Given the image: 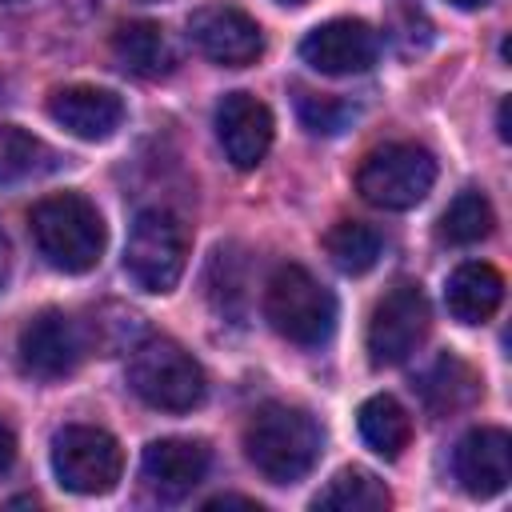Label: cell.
Masks as SVG:
<instances>
[{
	"label": "cell",
	"mask_w": 512,
	"mask_h": 512,
	"mask_svg": "<svg viewBox=\"0 0 512 512\" xmlns=\"http://www.w3.org/2000/svg\"><path fill=\"white\" fill-rule=\"evenodd\" d=\"M320 448H324L320 424L292 404H264L244 424V452L268 484L304 480L316 468Z\"/></svg>",
	"instance_id": "cell-1"
},
{
	"label": "cell",
	"mask_w": 512,
	"mask_h": 512,
	"mask_svg": "<svg viewBox=\"0 0 512 512\" xmlns=\"http://www.w3.org/2000/svg\"><path fill=\"white\" fill-rule=\"evenodd\" d=\"M28 228H32L40 256L68 276L92 272L104 256V240H108L104 220L96 204L84 200L80 192H56V196L36 200L28 212Z\"/></svg>",
	"instance_id": "cell-2"
},
{
	"label": "cell",
	"mask_w": 512,
	"mask_h": 512,
	"mask_svg": "<svg viewBox=\"0 0 512 512\" xmlns=\"http://www.w3.org/2000/svg\"><path fill=\"white\" fill-rule=\"evenodd\" d=\"M128 388L148 408L192 412L200 408L208 380H204V368L192 360V352H184L168 336H152V340H140L128 356Z\"/></svg>",
	"instance_id": "cell-3"
},
{
	"label": "cell",
	"mask_w": 512,
	"mask_h": 512,
	"mask_svg": "<svg viewBox=\"0 0 512 512\" xmlns=\"http://www.w3.org/2000/svg\"><path fill=\"white\" fill-rule=\"evenodd\" d=\"M264 316L284 340L320 348L336 332V296L308 268L280 264L264 288Z\"/></svg>",
	"instance_id": "cell-4"
},
{
	"label": "cell",
	"mask_w": 512,
	"mask_h": 512,
	"mask_svg": "<svg viewBox=\"0 0 512 512\" xmlns=\"http://www.w3.org/2000/svg\"><path fill=\"white\" fill-rule=\"evenodd\" d=\"M436 184V156L420 144H384L372 148L356 168V192L384 212L416 208Z\"/></svg>",
	"instance_id": "cell-5"
},
{
	"label": "cell",
	"mask_w": 512,
	"mask_h": 512,
	"mask_svg": "<svg viewBox=\"0 0 512 512\" xmlns=\"http://www.w3.org/2000/svg\"><path fill=\"white\" fill-rule=\"evenodd\" d=\"M188 264V228L168 208H144L124 244V272L144 292H172Z\"/></svg>",
	"instance_id": "cell-6"
},
{
	"label": "cell",
	"mask_w": 512,
	"mask_h": 512,
	"mask_svg": "<svg viewBox=\"0 0 512 512\" xmlns=\"http://www.w3.org/2000/svg\"><path fill=\"white\" fill-rule=\"evenodd\" d=\"M52 472L76 496H104L120 484L124 448L108 428L68 424L52 436Z\"/></svg>",
	"instance_id": "cell-7"
},
{
	"label": "cell",
	"mask_w": 512,
	"mask_h": 512,
	"mask_svg": "<svg viewBox=\"0 0 512 512\" xmlns=\"http://www.w3.org/2000/svg\"><path fill=\"white\" fill-rule=\"evenodd\" d=\"M432 312H428V296L420 284H396L388 288L368 320V360L376 368H392L404 364L420 340L428 336Z\"/></svg>",
	"instance_id": "cell-8"
},
{
	"label": "cell",
	"mask_w": 512,
	"mask_h": 512,
	"mask_svg": "<svg viewBox=\"0 0 512 512\" xmlns=\"http://www.w3.org/2000/svg\"><path fill=\"white\" fill-rule=\"evenodd\" d=\"M16 356H20V368L36 380H64L84 360V332L68 312L44 308L24 320L16 336Z\"/></svg>",
	"instance_id": "cell-9"
},
{
	"label": "cell",
	"mask_w": 512,
	"mask_h": 512,
	"mask_svg": "<svg viewBox=\"0 0 512 512\" xmlns=\"http://www.w3.org/2000/svg\"><path fill=\"white\" fill-rule=\"evenodd\" d=\"M188 40L220 68H248L264 52L260 24L236 4H204L188 16Z\"/></svg>",
	"instance_id": "cell-10"
},
{
	"label": "cell",
	"mask_w": 512,
	"mask_h": 512,
	"mask_svg": "<svg viewBox=\"0 0 512 512\" xmlns=\"http://www.w3.org/2000/svg\"><path fill=\"white\" fill-rule=\"evenodd\" d=\"M380 56V36L372 32V24L340 16L328 24H316L304 40H300V60L324 76H356L368 72Z\"/></svg>",
	"instance_id": "cell-11"
},
{
	"label": "cell",
	"mask_w": 512,
	"mask_h": 512,
	"mask_svg": "<svg viewBox=\"0 0 512 512\" xmlns=\"http://www.w3.org/2000/svg\"><path fill=\"white\" fill-rule=\"evenodd\" d=\"M272 132H276L272 112L252 92H228L216 104V136H220V148L232 160V168H240V172L256 168L272 148Z\"/></svg>",
	"instance_id": "cell-12"
},
{
	"label": "cell",
	"mask_w": 512,
	"mask_h": 512,
	"mask_svg": "<svg viewBox=\"0 0 512 512\" xmlns=\"http://www.w3.org/2000/svg\"><path fill=\"white\" fill-rule=\"evenodd\" d=\"M452 472L468 496H500L512 480V436L504 428H472L452 452Z\"/></svg>",
	"instance_id": "cell-13"
},
{
	"label": "cell",
	"mask_w": 512,
	"mask_h": 512,
	"mask_svg": "<svg viewBox=\"0 0 512 512\" xmlns=\"http://www.w3.org/2000/svg\"><path fill=\"white\" fill-rule=\"evenodd\" d=\"M208 472V448L188 436H164L144 448L140 476L152 496L160 500H184Z\"/></svg>",
	"instance_id": "cell-14"
},
{
	"label": "cell",
	"mask_w": 512,
	"mask_h": 512,
	"mask_svg": "<svg viewBox=\"0 0 512 512\" xmlns=\"http://www.w3.org/2000/svg\"><path fill=\"white\" fill-rule=\"evenodd\" d=\"M48 116L72 132L76 140H108L116 136V128L124 124V100L108 88H96V84H72V88H60L52 92L48 100Z\"/></svg>",
	"instance_id": "cell-15"
},
{
	"label": "cell",
	"mask_w": 512,
	"mask_h": 512,
	"mask_svg": "<svg viewBox=\"0 0 512 512\" xmlns=\"http://www.w3.org/2000/svg\"><path fill=\"white\" fill-rule=\"evenodd\" d=\"M112 60L140 76V80H160L176 68V52H172V40L160 24L152 20H128L112 32Z\"/></svg>",
	"instance_id": "cell-16"
},
{
	"label": "cell",
	"mask_w": 512,
	"mask_h": 512,
	"mask_svg": "<svg viewBox=\"0 0 512 512\" xmlns=\"http://www.w3.org/2000/svg\"><path fill=\"white\" fill-rule=\"evenodd\" d=\"M500 300H504V276L492 264H484V260L460 264L448 276V284H444V304H448L452 320H460V324H484V320H492L496 308H500Z\"/></svg>",
	"instance_id": "cell-17"
},
{
	"label": "cell",
	"mask_w": 512,
	"mask_h": 512,
	"mask_svg": "<svg viewBox=\"0 0 512 512\" xmlns=\"http://www.w3.org/2000/svg\"><path fill=\"white\" fill-rule=\"evenodd\" d=\"M416 392L432 416H452L480 396V380L460 356L444 352L424 368V376L416 380Z\"/></svg>",
	"instance_id": "cell-18"
},
{
	"label": "cell",
	"mask_w": 512,
	"mask_h": 512,
	"mask_svg": "<svg viewBox=\"0 0 512 512\" xmlns=\"http://www.w3.org/2000/svg\"><path fill=\"white\" fill-rule=\"evenodd\" d=\"M356 424H360L364 444H368L380 460H396V456L408 448V440H412V416H408L404 404H400L396 396H388V392L368 396V400L360 404V412H356Z\"/></svg>",
	"instance_id": "cell-19"
},
{
	"label": "cell",
	"mask_w": 512,
	"mask_h": 512,
	"mask_svg": "<svg viewBox=\"0 0 512 512\" xmlns=\"http://www.w3.org/2000/svg\"><path fill=\"white\" fill-rule=\"evenodd\" d=\"M388 504H392V492L384 488V480H376L364 468H340L312 496V508H324V512H384Z\"/></svg>",
	"instance_id": "cell-20"
},
{
	"label": "cell",
	"mask_w": 512,
	"mask_h": 512,
	"mask_svg": "<svg viewBox=\"0 0 512 512\" xmlns=\"http://www.w3.org/2000/svg\"><path fill=\"white\" fill-rule=\"evenodd\" d=\"M324 252H328V260H332L344 276H364L368 268H376V260H380V252H384V236H380L372 224L340 220V224L328 228Z\"/></svg>",
	"instance_id": "cell-21"
},
{
	"label": "cell",
	"mask_w": 512,
	"mask_h": 512,
	"mask_svg": "<svg viewBox=\"0 0 512 512\" xmlns=\"http://www.w3.org/2000/svg\"><path fill=\"white\" fill-rule=\"evenodd\" d=\"M492 228H496V212H492L488 196H484V192H472V188L460 192V196L444 208V216H440V240H448V244H456V248H468V244L488 240Z\"/></svg>",
	"instance_id": "cell-22"
},
{
	"label": "cell",
	"mask_w": 512,
	"mask_h": 512,
	"mask_svg": "<svg viewBox=\"0 0 512 512\" xmlns=\"http://www.w3.org/2000/svg\"><path fill=\"white\" fill-rule=\"evenodd\" d=\"M52 164V152L44 140L16 124H0V184H20L28 176H40Z\"/></svg>",
	"instance_id": "cell-23"
},
{
	"label": "cell",
	"mask_w": 512,
	"mask_h": 512,
	"mask_svg": "<svg viewBox=\"0 0 512 512\" xmlns=\"http://www.w3.org/2000/svg\"><path fill=\"white\" fill-rule=\"evenodd\" d=\"M296 112H300V124L308 132H316V136H336L356 116L352 104H344L336 96H324V92H300L296 96Z\"/></svg>",
	"instance_id": "cell-24"
},
{
	"label": "cell",
	"mask_w": 512,
	"mask_h": 512,
	"mask_svg": "<svg viewBox=\"0 0 512 512\" xmlns=\"http://www.w3.org/2000/svg\"><path fill=\"white\" fill-rule=\"evenodd\" d=\"M12 460H16V436H12V428L0 420V476L12 468Z\"/></svg>",
	"instance_id": "cell-25"
},
{
	"label": "cell",
	"mask_w": 512,
	"mask_h": 512,
	"mask_svg": "<svg viewBox=\"0 0 512 512\" xmlns=\"http://www.w3.org/2000/svg\"><path fill=\"white\" fill-rule=\"evenodd\" d=\"M8 260H12V252H8V240H4V232H0V288H4V280H8Z\"/></svg>",
	"instance_id": "cell-26"
},
{
	"label": "cell",
	"mask_w": 512,
	"mask_h": 512,
	"mask_svg": "<svg viewBox=\"0 0 512 512\" xmlns=\"http://www.w3.org/2000/svg\"><path fill=\"white\" fill-rule=\"evenodd\" d=\"M496 124H500V140H508V100H500V116H496Z\"/></svg>",
	"instance_id": "cell-27"
},
{
	"label": "cell",
	"mask_w": 512,
	"mask_h": 512,
	"mask_svg": "<svg viewBox=\"0 0 512 512\" xmlns=\"http://www.w3.org/2000/svg\"><path fill=\"white\" fill-rule=\"evenodd\" d=\"M456 8H484V4H492V0H452Z\"/></svg>",
	"instance_id": "cell-28"
},
{
	"label": "cell",
	"mask_w": 512,
	"mask_h": 512,
	"mask_svg": "<svg viewBox=\"0 0 512 512\" xmlns=\"http://www.w3.org/2000/svg\"><path fill=\"white\" fill-rule=\"evenodd\" d=\"M276 4H292L296 8V4H308V0H276Z\"/></svg>",
	"instance_id": "cell-29"
},
{
	"label": "cell",
	"mask_w": 512,
	"mask_h": 512,
	"mask_svg": "<svg viewBox=\"0 0 512 512\" xmlns=\"http://www.w3.org/2000/svg\"><path fill=\"white\" fill-rule=\"evenodd\" d=\"M144 4H156V0H144Z\"/></svg>",
	"instance_id": "cell-30"
},
{
	"label": "cell",
	"mask_w": 512,
	"mask_h": 512,
	"mask_svg": "<svg viewBox=\"0 0 512 512\" xmlns=\"http://www.w3.org/2000/svg\"><path fill=\"white\" fill-rule=\"evenodd\" d=\"M0 4H8V0H0Z\"/></svg>",
	"instance_id": "cell-31"
}]
</instances>
